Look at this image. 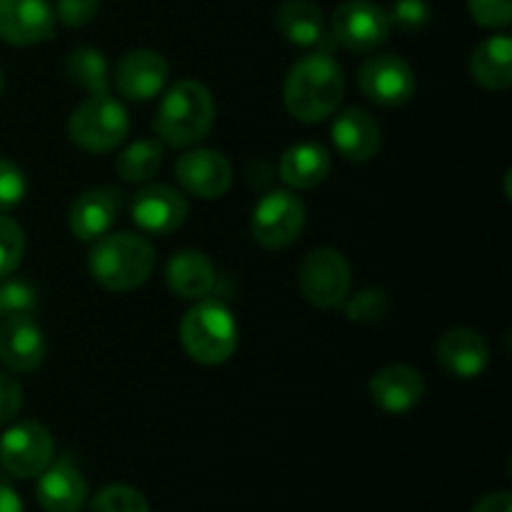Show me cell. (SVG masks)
<instances>
[{
  "label": "cell",
  "instance_id": "1f68e13d",
  "mask_svg": "<svg viewBox=\"0 0 512 512\" xmlns=\"http://www.w3.org/2000/svg\"><path fill=\"white\" fill-rule=\"evenodd\" d=\"M390 25H398L405 33L425 28L430 20V8L425 0H395L393 10L388 13Z\"/></svg>",
  "mask_w": 512,
  "mask_h": 512
},
{
  "label": "cell",
  "instance_id": "836d02e7",
  "mask_svg": "<svg viewBox=\"0 0 512 512\" xmlns=\"http://www.w3.org/2000/svg\"><path fill=\"white\" fill-rule=\"evenodd\" d=\"M100 0H55V18L68 28H83L98 15Z\"/></svg>",
  "mask_w": 512,
  "mask_h": 512
},
{
  "label": "cell",
  "instance_id": "e0dca14e",
  "mask_svg": "<svg viewBox=\"0 0 512 512\" xmlns=\"http://www.w3.org/2000/svg\"><path fill=\"white\" fill-rule=\"evenodd\" d=\"M55 13L48 0H0V40L35 45L53 35Z\"/></svg>",
  "mask_w": 512,
  "mask_h": 512
},
{
  "label": "cell",
  "instance_id": "4fadbf2b",
  "mask_svg": "<svg viewBox=\"0 0 512 512\" xmlns=\"http://www.w3.org/2000/svg\"><path fill=\"white\" fill-rule=\"evenodd\" d=\"M170 78V65L158 50L138 48L125 53L115 65V88L133 103H148L158 98Z\"/></svg>",
  "mask_w": 512,
  "mask_h": 512
},
{
  "label": "cell",
  "instance_id": "83f0119b",
  "mask_svg": "<svg viewBox=\"0 0 512 512\" xmlns=\"http://www.w3.org/2000/svg\"><path fill=\"white\" fill-rule=\"evenodd\" d=\"M25 255V233L13 218L0 213V278H8L20 268Z\"/></svg>",
  "mask_w": 512,
  "mask_h": 512
},
{
  "label": "cell",
  "instance_id": "ba28073f",
  "mask_svg": "<svg viewBox=\"0 0 512 512\" xmlns=\"http://www.w3.org/2000/svg\"><path fill=\"white\" fill-rule=\"evenodd\" d=\"M300 290L315 308H338L350 295V265L335 248H315L303 258L298 270Z\"/></svg>",
  "mask_w": 512,
  "mask_h": 512
},
{
  "label": "cell",
  "instance_id": "44dd1931",
  "mask_svg": "<svg viewBox=\"0 0 512 512\" xmlns=\"http://www.w3.org/2000/svg\"><path fill=\"white\" fill-rule=\"evenodd\" d=\"M165 283L178 298L203 300L215 288V265L200 250H180L165 265Z\"/></svg>",
  "mask_w": 512,
  "mask_h": 512
},
{
  "label": "cell",
  "instance_id": "7c38bea8",
  "mask_svg": "<svg viewBox=\"0 0 512 512\" xmlns=\"http://www.w3.org/2000/svg\"><path fill=\"white\" fill-rule=\"evenodd\" d=\"M180 188L198 200L223 198L233 185V165L220 150L195 148L180 155L175 163Z\"/></svg>",
  "mask_w": 512,
  "mask_h": 512
},
{
  "label": "cell",
  "instance_id": "7402d4cb",
  "mask_svg": "<svg viewBox=\"0 0 512 512\" xmlns=\"http://www.w3.org/2000/svg\"><path fill=\"white\" fill-rule=\"evenodd\" d=\"M275 25L288 43L298 48H320L333 43L325 30V18L320 8L310 0H285L275 13Z\"/></svg>",
  "mask_w": 512,
  "mask_h": 512
},
{
  "label": "cell",
  "instance_id": "5bb4252c",
  "mask_svg": "<svg viewBox=\"0 0 512 512\" xmlns=\"http://www.w3.org/2000/svg\"><path fill=\"white\" fill-rule=\"evenodd\" d=\"M48 355V340L33 315L0 318V363L13 373H33Z\"/></svg>",
  "mask_w": 512,
  "mask_h": 512
},
{
  "label": "cell",
  "instance_id": "74e56055",
  "mask_svg": "<svg viewBox=\"0 0 512 512\" xmlns=\"http://www.w3.org/2000/svg\"><path fill=\"white\" fill-rule=\"evenodd\" d=\"M3 90H5V75L3 70H0V95H3Z\"/></svg>",
  "mask_w": 512,
  "mask_h": 512
},
{
  "label": "cell",
  "instance_id": "d590c367",
  "mask_svg": "<svg viewBox=\"0 0 512 512\" xmlns=\"http://www.w3.org/2000/svg\"><path fill=\"white\" fill-rule=\"evenodd\" d=\"M473 512H512V498L510 493H490L475 503Z\"/></svg>",
  "mask_w": 512,
  "mask_h": 512
},
{
  "label": "cell",
  "instance_id": "d6986e66",
  "mask_svg": "<svg viewBox=\"0 0 512 512\" xmlns=\"http://www.w3.org/2000/svg\"><path fill=\"white\" fill-rule=\"evenodd\" d=\"M333 148L350 163H368L380 150V125L368 110L348 108L335 115L330 128Z\"/></svg>",
  "mask_w": 512,
  "mask_h": 512
},
{
  "label": "cell",
  "instance_id": "8d00e7d4",
  "mask_svg": "<svg viewBox=\"0 0 512 512\" xmlns=\"http://www.w3.org/2000/svg\"><path fill=\"white\" fill-rule=\"evenodd\" d=\"M0 512H25L20 495L3 483H0Z\"/></svg>",
  "mask_w": 512,
  "mask_h": 512
},
{
  "label": "cell",
  "instance_id": "7a4b0ae2",
  "mask_svg": "<svg viewBox=\"0 0 512 512\" xmlns=\"http://www.w3.org/2000/svg\"><path fill=\"white\" fill-rule=\"evenodd\" d=\"M215 98L200 80H178L165 90L153 118V130L160 143L170 148H193L215 125Z\"/></svg>",
  "mask_w": 512,
  "mask_h": 512
},
{
  "label": "cell",
  "instance_id": "f35d334b",
  "mask_svg": "<svg viewBox=\"0 0 512 512\" xmlns=\"http://www.w3.org/2000/svg\"><path fill=\"white\" fill-rule=\"evenodd\" d=\"M0 318H3V310H0Z\"/></svg>",
  "mask_w": 512,
  "mask_h": 512
},
{
  "label": "cell",
  "instance_id": "9c48e42d",
  "mask_svg": "<svg viewBox=\"0 0 512 512\" xmlns=\"http://www.w3.org/2000/svg\"><path fill=\"white\" fill-rule=\"evenodd\" d=\"M53 435L38 420L15 423L0 435V465L13 478H38L53 463Z\"/></svg>",
  "mask_w": 512,
  "mask_h": 512
},
{
  "label": "cell",
  "instance_id": "8fae6325",
  "mask_svg": "<svg viewBox=\"0 0 512 512\" xmlns=\"http://www.w3.org/2000/svg\"><path fill=\"white\" fill-rule=\"evenodd\" d=\"M130 218L143 233L165 238L183 228L185 218H188V200L170 185L150 183L140 188L130 200Z\"/></svg>",
  "mask_w": 512,
  "mask_h": 512
},
{
  "label": "cell",
  "instance_id": "52a82bcc",
  "mask_svg": "<svg viewBox=\"0 0 512 512\" xmlns=\"http://www.w3.org/2000/svg\"><path fill=\"white\" fill-rule=\"evenodd\" d=\"M388 10L373 0H345L330 20V40L353 53H370L390 35Z\"/></svg>",
  "mask_w": 512,
  "mask_h": 512
},
{
  "label": "cell",
  "instance_id": "9a60e30c",
  "mask_svg": "<svg viewBox=\"0 0 512 512\" xmlns=\"http://www.w3.org/2000/svg\"><path fill=\"white\" fill-rule=\"evenodd\" d=\"M120 208H123V193L118 188L85 190L70 205V233L83 243H95L110 233V228L118 220Z\"/></svg>",
  "mask_w": 512,
  "mask_h": 512
},
{
  "label": "cell",
  "instance_id": "ac0fdd59",
  "mask_svg": "<svg viewBox=\"0 0 512 512\" xmlns=\"http://www.w3.org/2000/svg\"><path fill=\"white\" fill-rule=\"evenodd\" d=\"M440 368L460 380H475L488 370L490 348L480 333L470 328H450L435 343Z\"/></svg>",
  "mask_w": 512,
  "mask_h": 512
},
{
  "label": "cell",
  "instance_id": "f1b7e54d",
  "mask_svg": "<svg viewBox=\"0 0 512 512\" xmlns=\"http://www.w3.org/2000/svg\"><path fill=\"white\" fill-rule=\"evenodd\" d=\"M90 512H150L138 490L128 485H108L90 503Z\"/></svg>",
  "mask_w": 512,
  "mask_h": 512
},
{
  "label": "cell",
  "instance_id": "3957f363",
  "mask_svg": "<svg viewBox=\"0 0 512 512\" xmlns=\"http://www.w3.org/2000/svg\"><path fill=\"white\" fill-rule=\"evenodd\" d=\"M155 268V248L133 233H108L95 240L88 253V270L110 293L140 288Z\"/></svg>",
  "mask_w": 512,
  "mask_h": 512
},
{
  "label": "cell",
  "instance_id": "d4e9b609",
  "mask_svg": "<svg viewBox=\"0 0 512 512\" xmlns=\"http://www.w3.org/2000/svg\"><path fill=\"white\" fill-rule=\"evenodd\" d=\"M163 143L160 140H135L115 160V170L125 183H148L163 165Z\"/></svg>",
  "mask_w": 512,
  "mask_h": 512
},
{
  "label": "cell",
  "instance_id": "484cf974",
  "mask_svg": "<svg viewBox=\"0 0 512 512\" xmlns=\"http://www.w3.org/2000/svg\"><path fill=\"white\" fill-rule=\"evenodd\" d=\"M65 73H68L70 83L88 90L90 95L108 93L110 88L108 60H105V55L95 48L73 50V53L68 55V60H65Z\"/></svg>",
  "mask_w": 512,
  "mask_h": 512
},
{
  "label": "cell",
  "instance_id": "30bf717a",
  "mask_svg": "<svg viewBox=\"0 0 512 512\" xmlns=\"http://www.w3.org/2000/svg\"><path fill=\"white\" fill-rule=\"evenodd\" d=\"M358 85L365 98L383 108H400L410 103L418 90L415 70L408 60L393 53H380L365 60L358 73Z\"/></svg>",
  "mask_w": 512,
  "mask_h": 512
},
{
  "label": "cell",
  "instance_id": "ffe728a7",
  "mask_svg": "<svg viewBox=\"0 0 512 512\" xmlns=\"http://www.w3.org/2000/svg\"><path fill=\"white\" fill-rule=\"evenodd\" d=\"M35 500L45 512H78L88 500V483L73 463L58 460L38 475Z\"/></svg>",
  "mask_w": 512,
  "mask_h": 512
},
{
  "label": "cell",
  "instance_id": "603a6c76",
  "mask_svg": "<svg viewBox=\"0 0 512 512\" xmlns=\"http://www.w3.org/2000/svg\"><path fill=\"white\" fill-rule=\"evenodd\" d=\"M328 148L320 143H295L283 153L278 165L280 180L293 190H313L330 175Z\"/></svg>",
  "mask_w": 512,
  "mask_h": 512
},
{
  "label": "cell",
  "instance_id": "4316f807",
  "mask_svg": "<svg viewBox=\"0 0 512 512\" xmlns=\"http://www.w3.org/2000/svg\"><path fill=\"white\" fill-rule=\"evenodd\" d=\"M340 305H345V318L353 320V323H378L388 313L390 298L385 290L365 288L355 293L353 298H345Z\"/></svg>",
  "mask_w": 512,
  "mask_h": 512
},
{
  "label": "cell",
  "instance_id": "d6a6232c",
  "mask_svg": "<svg viewBox=\"0 0 512 512\" xmlns=\"http://www.w3.org/2000/svg\"><path fill=\"white\" fill-rule=\"evenodd\" d=\"M468 10L483 28H505L512 20V0H468Z\"/></svg>",
  "mask_w": 512,
  "mask_h": 512
},
{
  "label": "cell",
  "instance_id": "8992f818",
  "mask_svg": "<svg viewBox=\"0 0 512 512\" xmlns=\"http://www.w3.org/2000/svg\"><path fill=\"white\" fill-rule=\"evenodd\" d=\"M308 210L290 190L263 195L250 215V235L265 250H285L303 235Z\"/></svg>",
  "mask_w": 512,
  "mask_h": 512
},
{
  "label": "cell",
  "instance_id": "2e32d148",
  "mask_svg": "<svg viewBox=\"0 0 512 512\" xmlns=\"http://www.w3.org/2000/svg\"><path fill=\"white\" fill-rule=\"evenodd\" d=\"M370 400L378 410L388 415H405L418 408L425 395L423 375L403 363L385 365L370 378Z\"/></svg>",
  "mask_w": 512,
  "mask_h": 512
},
{
  "label": "cell",
  "instance_id": "277c9868",
  "mask_svg": "<svg viewBox=\"0 0 512 512\" xmlns=\"http://www.w3.org/2000/svg\"><path fill=\"white\" fill-rule=\"evenodd\" d=\"M180 343L190 360L200 365H223L238 350V323L220 300H195L180 320Z\"/></svg>",
  "mask_w": 512,
  "mask_h": 512
},
{
  "label": "cell",
  "instance_id": "cb8c5ba5",
  "mask_svg": "<svg viewBox=\"0 0 512 512\" xmlns=\"http://www.w3.org/2000/svg\"><path fill=\"white\" fill-rule=\"evenodd\" d=\"M470 78L485 90H508L512 85V38L508 33L483 40L470 55Z\"/></svg>",
  "mask_w": 512,
  "mask_h": 512
},
{
  "label": "cell",
  "instance_id": "4dcf8cb0",
  "mask_svg": "<svg viewBox=\"0 0 512 512\" xmlns=\"http://www.w3.org/2000/svg\"><path fill=\"white\" fill-rule=\"evenodd\" d=\"M35 288L25 280L0 278V310L5 315H23L35 308Z\"/></svg>",
  "mask_w": 512,
  "mask_h": 512
},
{
  "label": "cell",
  "instance_id": "5b68a950",
  "mask_svg": "<svg viewBox=\"0 0 512 512\" xmlns=\"http://www.w3.org/2000/svg\"><path fill=\"white\" fill-rule=\"evenodd\" d=\"M130 118L120 100L110 93L88 95L68 120L70 143L85 153H108L128 138Z\"/></svg>",
  "mask_w": 512,
  "mask_h": 512
},
{
  "label": "cell",
  "instance_id": "f546056e",
  "mask_svg": "<svg viewBox=\"0 0 512 512\" xmlns=\"http://www.w3.org/2000/svg\"><path fill=\"white\" fill-rule=\"evenodd\" d=\"M28 193V178L13 160L0 158V213L18 208Z\"/></svg>",
  "mask_w": 512,
  "mask_h": 512
},
{
  "label": "cell",
  "instance_id": "e575fe53",
  "mask_svg": "<svg viewBox=\"0 0 512 512\" xmlns=\"http://www.w3.org/2000/svg\"><path fill=\"white\" fill-rule=\"evenodd\" d=\"M20 408H23V388L15 378L0 373V425L15 420Z\"/></svg>",
  "mask_w": 512,
  "mask_h": 512
},
{
  "label": "cell",
  "instance_id": "6da1fadb",
  "mask_svg": "<svg viewBox=\"0 0 512 512\" xmlns=\"http://www.w3.org/2000/svg\"><path fill=\"white\" fill-rule=\"evenodd\" d=\"M345 95V75L328 50H315L295 60L283 85L288 113L300 123H323L338 110Z\"/></svg>",
  "mask_w": 512,
  "mask_h": 512
}]
</instances>
